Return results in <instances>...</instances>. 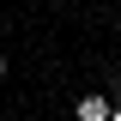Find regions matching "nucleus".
<instances>
[{
  "label": "nucleus",
  "mask_w": 121,
  "mask_h": 121,
  "mask_svg": "<svg viewBox=\"0 0 121 121\" xmlns=\"http://www.w3.org/2000/svg\"><path fill=\"white\" fill-rule=\"evenodd\" d=\"M109 109H115V103H109L103 91H85V97L73 103V121H109Z\"/></svg>",
  "instance_id": "obj_1"
},
{
  "label": "nucleus",
  "mask_w": 121,
  "mask_h": 121,
  "mask_svg": "<svg viewBox=\"0 0 121 121\" xmlns=\"http://www.w3.org/2000/svg\"><path fill=\"white\" fill-rule=\"evenodd\" d=\"M109 121H121V103H115V109H109Z\"/></svg>",
  "instance_id": "obj_2"
},
{
  "label": "nucleus",
  "mask_w": 121,
  "mask_h": 121,
  "mask_svg": "<svg viewBox=\"0 0 121 121\" xmlns=\"http://www.w3.org/2000/svg\"><path fill=\"white\" fill-rule=\"evenodd\" d=\"M0 79H6V55H0Z\"/></svg>",
  "instance_id": "obj_3"
}]
</instances>
